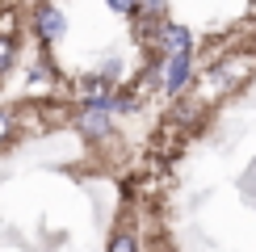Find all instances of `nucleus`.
Returning <instances> with one entry per match:
<instances>
[{
    "label": "nucleus",
    "mask_w": 256,
    "mask_h": 252,
    "mask_svg": "<svg viewBox=\"0 0 256 252\" xmlns=\"http://www.w3.org/2000/svg\"><path fill=\"white\" fill-rule=\"evenodd\" d=\"M160 38H164L168 55H185V50H194V34H189L185 26H164V30H160Z\"/></svg>",
    "instance_id": "obj_1"
},
{
    "label": "nucleus",
    "mask_w": 256,
    "mask_h": 252,
    "mask_svg": "<svg viewBox=\"0 0 256 252\" xmlns=\"http://www.w3.org/2000/svg\"><path fill=\"white\" fill-rule=\"evenodd\" d=\"M189 72H194V63H189V50H185V55H172V68H168V92H180V88H185Z\"/></svg>",
    "instance_id": "obj_2"
},
{
    "label": "nucleus",
    "mask_w": 256,
    "mask_h": 252,
    "mask_svg": "<svg viewBox=\"0 0 256 252\" xmlns=\"http://www.w3.org/2000/svg\"><path fill=\"white\" fill-rule=\"evenodd\" d=\"M38 30H42V38H50V42L63 38V13L59 8H42L38 13Z\"/></svg>",
    "instance_id": "obj_3"
},
{
    "label": "nucleus",
    "mask_w": 256,
    "mask_h": 252,
    "mask_svg": "<svg viewBox=\"0 0 256 252\" xmlns=\"http://www.w3.org/2000/svg\"><path fill=\"white\" fill-rule=\"evenodd\" d=\"M84 130H88L92 139H101V134L110 130V110H101V105H92V110L84 114Z\"/></svg>",
    "instance_id": "obj_4"
},
{
    "label": "nucleus",
    "mask_w": 256,
    "mask_h": 252,
    "mask_svg": "<svg viewBox=\"0 0 256 252\" xmlns=\"http://www.w3.org/2000/svg\"><path fill=\"white\" fill-rule=\"evenodd\" d=\"M8 59H13V38H8V34H0V72L8 68Z\"/></svg>",
    "instance_id": "obj_5"
},
{
    "label": "nucleus",
    "mask_w": 256,
    "mask_h": 252,
    "mask_svg": "<svg viewBox=\"0 0 256 252\" xmlns=\"http://www.w3.org/2000/svg\"><path fill=\"white\" fill-rule=\"evenodd\" d=\"M110 252H134V240H130V236H114Z\"/></svg>",
    "instance_id": "obj_6"
},
{
    "label": "nucleus",
    "mask_w": 256,
    "mask_h": 252,
    "mask_svg": "<svg viewBox=\"0 0 256 252\" xmlns=\"http://www.w3.org/2000/svg\"><path fill=\"white\" fill-rule=\"evenodd\" d=\"M0 34H13V13H0Z\"/></svg>",
    "instance_id": "obj_7"
},
{
    "label": "nucleus",
    "mask_w": 256,
    "mask_h": 252,
    "mask_svg": "<svg viewBox=\"0 0 256 252\" xmlns=\"http://www.w3.org/2000/svg\"><path fill=\"white\" fill-rule=\"evenodd\" d=\"M8 122H13V114H8V110H0V139L8 134Z\"/></svg>",
    "instance_id": "obj_8"
},
{
    "label": "nucleus",
    "mask_w": 256,
    "mask_h": 252,
    "mask_svg": "<svg viewBox=\"0 0 256 252\" xmlns=\"http://www.w3.org/2000/svg\"><path fill=\"white\" fill-rule=\"evenodd\" d=\"M110 8H118V13H130V8H134V0H110Z\"/></svg>",
    "instance_id": "obj_9"
},
{
    "label": "nucleus",
    "mask_w": 256,
    "mask_h": 252,
    "mask_svg": "<svg viewBox=\"0 0 256 252\" xmlns=\"http://www.w3.org/2000/svg\"><path fill=\"white\" fill-rule=\"evenodd\" d=\"M143 8H147V13H160V8H164V0H143Z\"/></svg>",
    "instance_id": "obj_10"
}]
</instances>
